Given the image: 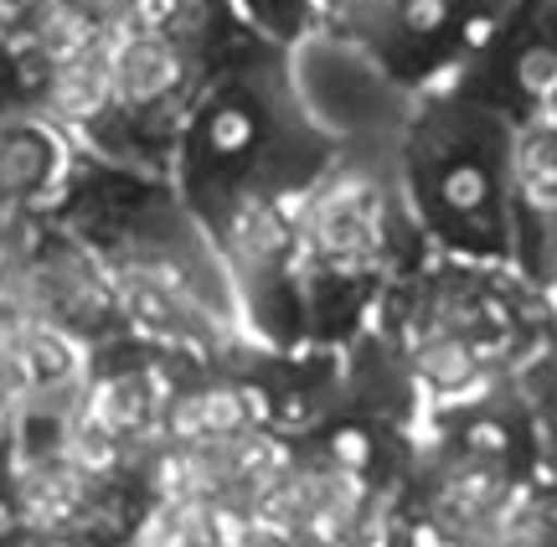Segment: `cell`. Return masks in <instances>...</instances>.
<instances>
[{
	"label": "cell",
	"mask_w": 557,
	"mask_h": 547,
	"mask_svg": "<svg viewBox=\"0 0 557 547\" xmlns=\"http://www.w3.org/2000/svg\"><path fill=\"white\" fill-rule=\"evenodd\" d=\"M547 244H553V279H557V223H547Z\"/></svg>",
	"instance_id": "cell-3"
},
{
	"label": "cell",
	"mask_w": 557,
	"mask_h": 547,
	"mask_svg": "<svg viewBox=\"0 0 557 547\" xmlns=\"http://www.w3.org/2000/svg\"><path fill=\"white\" fill-rule=\"evenodd\" d=\"M0 47H5V37H0Z\"/></svg>",
	"instance_id": "cell-4"
},
{
	"label": "cell",
	"mask_w": 557,
	"mask_h": 547,
	"mask_svg": "<svg viewBox=\"0 0 557 547\" xmlns=\"http://www.w3.org/2000/svg\"><path fill=\"white\" fill-rule=\"evenodd\" d=\"M500 150H506V140L496 150H480L459 129H434L429 145L418 150V197H423L429 223L444 238L500 248V233L511 223V207L500 197V171L506 165L496 171Z\"/></svg>",
	"instance_id": "cell-1"
},
{
	"label": "cell",
	"mask_w": 557,
	"mask_h": 547,
	"mask_svg": "<svg viewBox=\"0 0 557 547\" xmlns=\"http://www.w3.org/2000/svg\"><path fill=\"white\" fill-rule=\"evenodd\" d=\"M243 5H248V16L259 21V26L278 32V37H295V32H305L299 0H243Z\"/></svg>",
	"instance_id": "cell-2"
}]
</instances>
